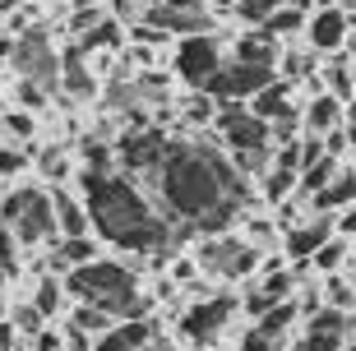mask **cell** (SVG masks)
I'll return each instance as SVG.
<instances>
[{"label": "cell", "instance_id": "9a60e30c", "mask_svg": "<svg viewBox=\"0 0 356 351\" xmlns=\"http://www.w3.org/2000/svg\"><path fill=\"white\" fill-rule=\"evenodd\" d=\"M356 204V167H343L338 176L329 181V190H319L315 199H310V213H319V218H333V213H343Z\"/></svg>", "mask_w": 356, "mask_h": 351}, {"label": "cell", "instance_id": "5bb4252c", "mask_svg": "<svg viewBox=\"0 0 356 351\" xmlns=\"http://www.w3.org/2000/svg\"><path fill=\"white\" fill-rule=\"evenodd\" d=\"M153 319H120L111 333H102V338L92 342V351H144L148 342H153Z\"/></svg>", "mask_w": 356, "mask_h": 351}, {"label": "cell", "instance_id": "8fae6325", "mask_svg": "<svg viewBox=\"0 0 356 351\" xmlns=\"http://www.w3.org/2000/svg\"><path fill=\"white\" fill-rule=\"evenodd\" d=\"M343 125H347V102H338L333 92H315V97L301 106V130L315 134V139L343 130Z\"/></svg>", "mask_w": 356, "mask_h": 351}, {"label": "cell", "instance_id": "4fadbf2b", "mask_svg": "<svg viewBox=\"0 0 356 351\" xmlns=\"http://www.w3.org/2000/svg\"><path fill=\"white\" fill-rule=\"evenodd\" d=\"M232 60H241V65H254V70H273V74H277L282 42H273L264 28H254L250 38H236V47H232Z\"/></svg>", "mask_w": 356, "mask_h": 351}, {"label": "cell", "instance_id": "4316f807", "mask_svg": "<svg viewBox=\"0 0 356 351\" xmlns=\"http://www.w3.org/2000/svg\"><path fill=\"white\" fill-rule=\"evenodd\" d=\"M19 250H24V245H19V236L0 222V263H5V273H10V277L19 273Z\"/></svg>", "mask_w": 356, "mask_h": 351}, {"label": "cell", "instance_id": "7402d4cb", "mask_svg": "<svg viewBox=\"0 0 356 351\" xmlns=\"http://www.w3.org/2000/svg\"><path fill=\"white\" fill-rule=\"evenodd\" d=\"M305 24H310V14H305V10H296V5L287 0V5H282V10H277L273 19L264 24V33H268L273 42H282V38H301V33H305Z\"/></svg>", "mask_w": 356, "mask_h": 351}, {"label": "cell", "instance_id": "9c48e42d", "mask_svg": "<svg viewBox=\"0 0 356 351\" xmlns=\"http://www.w3.org/2000/svg\"><path fill=\"white\" fill-rule=\"evenodd\" d=\"M282 240H287V259H296V268H310V259L319 254V245H329V240H333V218L310 213V218H305L301 227H291Z\"/></svg>", "mask_w": 356, "mask_h": 351}, {"label": "cell", "instance_id": "ffe728a7", "mask_svg": "<svg viewBox=\"0 0 356 351\" xmlns=\"http://www.w3.org/2000/svg\"><path fill=\"white\" fill-rule=\"evenodd\" d=\"M28 171H33V148L28 143H0V185L14 190V181Z\"/></svg>", "mask_w": 356, "mask_h": 351}, {"label": "cell", "instance_id": "ba28073f", "mask_svg": "<svg viewBox=\"0 0 356 351\" xmlns=\"http://www.w3.org/2000/svg\"><path fill=\"white\" fill-rule=\"evenodd\" d=\"M51 195V213H56V236L60 240H79V236H92V213L83 204L79 190H47Z\"/></svg>", "mask_w": 356, "mask_h": 351}, {"label": "cell", "instance_id": "f546056e", "mask_svg": "<svg viewBox=\"0 0 356 351\" xmlns=\"http://www.w3.org/2000/svg\"><path fill=\"white\" fill-rule=\"evenodd\" d=\"M333 236H338V240H356V204L343 209V213H333Z\"/></svg>", "mask_w": 356, "mask_h": 351}, {"label": "cell", "instance_id": "f1b7e54d", "mask_svg": "<svg viewBox=\"0 0 356 351\" xmlns=\"http://www.w3.org/2000/svg\"><path fill=\"white\" fill-rule=\"evenodd\" d=\"M28 347H33V351H65V324H47Z\"/></svg>", "mask_w": 356, "mask_h": 351}, {"label": "cell", "instance_id": "d4e9b609", "mask_svg": "<svg viewBox=\"0 0 356 351\" xmlns=\"http://www.w3.org/2000/svg\"><path fill=\"white\" fill-rule=\"evenodd\" d=\"M47 102H51V92L42 88V83H33V79H14V106H19V111H33V116H38Z\"/></svg>", "mask_w": 356, "mask_h": 351}, {"label": "cell", "instance_id": "6da1fadb", "mask_svg": "<svg viewBox=\"0 0 356 351\" xmlns=\"http://www.w3.org/2000/svg\"><path fill=\"white\" fill-rule=\"evenodd\" d=\"M70 190H79L83 204L92 213V231L111 240L120 250H134V254H148V250H162L172 240V227L158 218V209L148 204V195L130 176H97V171H79Z\"/></svg>", "mask_w": 356, "mask_h": 351}, {"label": "cell", "instance_id": "ac0fdd59", "mask_svg": "<svg viewBox=\"0 0 356 351\" xmlns=\"http://www.w3.org/2000/svg\"><path fill=\"white\" fill-rule=\"evenodd\" d=\"M176 111H181V120L190 125V130H213V120H218V97L213 92H181V102H176Z\"/></svg>", "mask_w": 356, "mask_h": 351}, {"label": "cell", "instance_id": "2e32d148", "mask_svg": "<svg viewBox=\"0 0 356 351\" xmlns=\"http://www.w3.org/2000/svg\"><path fill=\"white\" fill-rule=\"evenodd\" d=\"M33 305H38V314L47 319V324H56L60 314L70 310V291H65V277H51V273H42L38 286H33Z\"/></svg>", "mask_w": 356, "mask_h": 351}, {"label": "cell", "instance_id": "484cf974", "mask_svg": "<svg viewBox=\"0 0 356 351\" xmlns=\"http://www.w3.org/2000/svg\"><path fill=\"white\" fill-rule=\"evenodd\" d=\"M343 259H347V240H338V236H333L329 245H319V254L310 259V273H324V277H333L338 268H343Z\"/></svg>", "mask_w": 356, "mask_h": 351}, {"label": "cell", "instance_id": "7c38bea8", "mask_svg": "<svg viewBox=\"0 0 356 351\" xmlns=\"http://www.w3.org/2000/svg\"><path fill=\"white\" fill-rule=\"evenodd\" d=\"M60 92H65L70 102H88L92 92H97V74L83 60V47L60 51Z\"/></svg>", "mask_w": 356, "mask_h": 351}, {"label": "cell", "instance_id": "5b68a950", "mask_svg": "<svg viewBox=\"0 0 356 351\" xmlns=\"http://www.w3.org/2000/svg\"><path fill=\"white\" fill-rule=\"evenodd\" d=\"M273 79H277L273 70H254V65H241V60H232V56H227L222 70L213 74V83H209L204 92H213L218 102H250L254 92L268 88Z\"/></svg>", "mask_w": 356, "mask_h": 351}, {"label": "cell", "instance_id": "4dcf8cb0", "mask_svg": "<svg viewBox=\"0 0 356 351\" xmlns=\"http://www.w3.org/2000/svg\"><path fill=\"white\" fill-rule=\"evenodd\" d=\"M0 351H28V342L14 333V324L10 319H0Z\"/></svg>", "mask_w": 356, "mask_h": 351}, {"label": "cell", "instance_id": "52a82bcc", "mask_svg": "<svg viewBox=\"0 0 356 351\" xmlns=\"http://www.w3.org/2000/svg\"><path fill=\"white\" fill-rule=\"evenodd\" d=\"M236 314V296H209V300H195L190 314H185L181 333H190L195 342H209L222 333V324Z\"/></svg>", "mask_w": 356, "mask_h": 351}, {"label": "cell", "instance_id": "603a6c76", "mask_svg": "<svg viewBox=\"0 0 356 351\" xmlns=\"http://www.w3.org/2000/svg\"><path fill=\"white\" fill-rule=\"evenodd\" d=\"M10 324H14V333H19L24 342H33L42 328H47V319L38 314V305H33V300H19V305H10Z\"/></svg>", "mask_w": 356, "mask_h": 351}, {"label": "cell", "instance_id": "44dd1931", "mask_svg": "<svg viewBox=\"0 0 356 351\" xmlns=\"http://www.w3.org/2000/svg\"><path fill=\"white\" fill-rule=\"evenodd\" d=\"M296 185H301V176H296V171H268L264 181H259V199H264V204H273V209H282V204H287V199H296Z\"/></svg>", "mask_w": 356, "mask_h": 351}, {"label": "cell", "instance_id": "277c9868", "mask_svg": "<svg viewBox=\"0 0 356 351\" xmlns=\"http://www.w3.org/2000/svg\"><path fill=\"white\" fill-rule=\"evenodd\" d=\"M222 42L213 38V33H199V38H181L176 42V74H181V83L190 92L209 88L213 74L222 70Z\"/></svg>", "mask_w": 356, "mask_h": 351}, {"label": "cell", "instance_id": "e0dca14e", "mask_svg": "<svg viewBox=\"0 0 356 351\" xmlns=\"http://www.w3.org/2000/svg\"><path fill=\"white\" fill-rule=\"evenodd\" d=\"M65 328H74V333H83V338H102V333H111L116 328V319L102 310V305H88V300H74L70 305V314H65Z\"/></svg>", "mask_w": 356, "mask_h": 351}, {"label": "cell", "instance_id": "3957f363", "mask_svg": "<svg viewBox=\"0 0 356 351\" xmlns=\"http://www.w3.org/2000/svg\"><path fill=\"white\" fill-rule=\"evenodd\" d=\"M10 70H14V79H33L47 92H60V51L51 47V38L42 28L19 38V47L10 56Z\"/></svg>", "mask_w": 356, "mask_h": 351}, {"label": "cell", "instance_id": "30bf717a", "mask_svg": "<svg viewBox=\"0 0 356 351\" xmlns=\"http://www.w3.org/2000/svg\"><path fill=\"white\" fill-rule=\"evenodd\" d=\"M291 92H296V83L273 79L268 88H259L250 97V111L264 120V125H277V120H301V106H296V97H291Z\"/></svg>", "mask_w": 356, "mask_h": 351}, {"label": "cell", "instance_id": "8992f818", "mask_svg": "<svg viewBox=\"0 0 356 351\" xmlns=\"http://www.w3.org/2000/svg\"><path fill=\"white\" fill-rule=\"evenodd\" d=\"M305 42H310V51H319V56L343 51L347 42H352V14H347L343 5H324V10H315L310 24H305Z\"/></svg>", "mask_w": 356, "mask_h": 351}, {"label": "cell", "instance_id": "cb8c5ba5", "mask_svg": "<svg viewBox=\"0 0 356 351\" xmlns=\"http://www.w3.org/2000/svg\"><path fill=\"white\" fill-rule=\"evenodd\" d=\"M0 130L10 134L14 143H28V148H33V134H38V116H33V111H19V106H10V111L0 116Z\"/></svg>", "mask_w": 356, "mask_h": 351}, {"label": "cell", "instance_id": "836d02e7", "mask_svg": "<svg viewBox=\"0 0 356 351\" xmlns=\"http://www.w3.org/2000/svg\"><path fill=\"white\" fill-rule=\"evenodd\" d=\"M343 351H356V342H347V347H343Z\"/></svg>", "mask_w": 356, "mask_h": 351}, {"label": "cell", "instance_id": "d6986e66", "mask_svg": "<svg viewBox=\"0 0 356 351\" xmlns=\"http://www.w3.org/2000/svg\"><path fill=\"white\" fill-rule=\"evenodd\" d=\"M301 324V310H296V300H287V305H277V310H268L264 319H254V333L268 342H287V333Z\"/></svg>", "mask_w": 356, "mask_h": 351}, {"label": "cell", "instance_id": "d6a6232c", "mask_svg": "<svg viewBox=\"0 0 356 351\" xmlns=\"http://www.w3.org/2000/svg\"><path fill=\"white\" fill-rule=\"evenodd\" d=\"M5 282H10V273H5V263H0V300H5Z\"/></svg>", "mask_w": 356, "mask_h": 351}, {"label": "cell", "instance_id": "1f68e13d", "mask_svg": "<svg viewBox=\"0 0 356 351\" xmlns=\"http://www.w3.org/2000/svg\"><path fill=\"white\" fill-rule=\"evenodd\" d=\"M204 5H213V10H232L236 0H204Z\"/></svg>", "mask_w": 356, "mask_h": 351}, {"label": "cell", "instance_id": "83f0119b", "mask_svg": "<svg viewBox=\"0 0 356 351\" xmlns=\"http://www.w3.org/2000/svg\"><path fill=\"white\" fill-rule=\"evenodd\" d=\"M324 92H333L338 102H347V97H352V74H347L343 65H329L324 70Z\"/></svg>", "mask_w": 356, "mask_h": 351}, {"label": "cell", "instance_id": "7a4b0ae2", "mask_svg": "<svg viewBox=\"0 0 356 351\" xmlns=\"http://www.w3.org/2000/svg\"><path fill=\"white\" fill-rule=\"evenodd\" d=\"M0 222L19 236L24 250H42V245H56V213H51V195L42 185H19L5 195L0 204Z\"/></svg>", "mask_w": 356, "mask_h": 351}]
</instances>
